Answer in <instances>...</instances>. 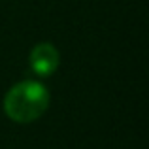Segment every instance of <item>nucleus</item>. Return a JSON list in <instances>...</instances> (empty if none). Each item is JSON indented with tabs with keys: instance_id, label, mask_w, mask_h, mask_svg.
<instances>
[{
	"instance_id": "nucleus-1",
	"label": "nucleus",
	"mask_w": 149,
	"mask_h": 149,
	"mask_svg": "<svg viewBox=\"0 0 149 149\" xmlns=\"http://www.w3.org/2000/svg\"><path fill=\"white\" fill-rule=\"evenodd\" d=\"M47 106L49 91L40 81L32 79L13 85L4 98V111L15 123H32L44 115Z\"/></svg>"
},
{
	"instance_id": "nucleus-2",
	"label": "nucleus",
	"mask_w": 149,
	"mask_h": 149,
	"mask_svg": "<svg viewBox=\"0 0 149 149\" xmlns=\"http://www.w3.org/2000/svg\"><path fill=\"white\" fill-rule=\"evenodd\" d=\"M29 62L30 68L36 76L47 77L55 70L58 68V62H61V55H58V49L55 47L49 42H40L32 47L29 55Z\"/></svg>"
}]
</instances>
